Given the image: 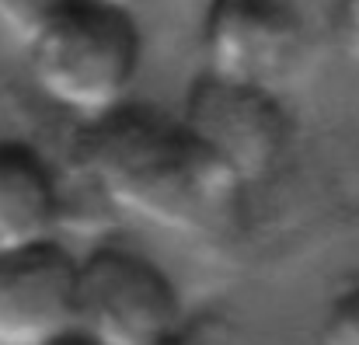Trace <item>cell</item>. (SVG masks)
I'll use <instances>...</instances> for the list:
<instances>
[{"label": "cell", "instance_id": "4", "mask_svg": "<svg viewBox=\"0 0 359 345\" xmlns=\"http://www.w3.org/2000/svg\"><path fill=\"white\" fill-rule=\"evenodd\" d=\"M203 56L210 77L279 95L307 56L304 14L293 0H210Z\"/></svg>", "mask_w": 359, "mask_h": 345}, {"label": "cell", "instance_id": "2", "mask_svg": "<svg viewBox=\"0 0 359 345\" xmlns=\"http://www.w3.org/2000/svg\"><path fill=\"white\" fill-rule=\"evenodd\" d=\"M25 56L39 95L88 126L129 102L143 39L126 7L70 0Z\"/></svg>", "mask_w": 359, "mask_h": 345}, {"label": "cell", "instance_id": "3", "mask_svg": "<svg viewBox=\"0 0 359 345\" xmlns=\"http://www.w3.org/2000/svg\"><path fill=\"white\" fill-rule=\"evenodd\" d=\"M77 335L95 345H168L182 335V297L150 258L98 248L81 258Z\"/></svg>", "mask_w": 359, "mask_h": 345}, {"label": "cell", "instance_id": "5", "mask_svg": "<svg viewBox=\"0 0 359 345\" xmlns=\"http://www.w3.org/2000/svg\"><path fill=\"white\" fill-rule=\"evenodd\" d=\"M178 119L227 168L241 189L262 182L283 161L293 133L279 95L227 84L210 74L192 81Z\"/></svg>", "mask_w": 359, "mask_h": 345}, {"label": "cell", "instance_id": "11", "mask_svg": "<svg viewBox=\"0 0 359 345\" xmlns=\"http://www.w3.org/2000/svg\"><path fill=\"white\" fill-rule=\"evenodd\" d=\"M53 345H95V342H91V339H84V335H77V332H70V335L56 339Z\"/></svg>", "mask_w": 359, "mask_h": 345}, {"label": "cell", "instance_id": "10", "mask_svg": "<svg viewBox=\"0 0 359 345\" xmlns=\"http://www.w3.org/2000/svg\"><path fill=\"white\" fill-rule=\"evenodd\" d=\"M339 18H342L349 42L359 49V0H339Z\"/></svg>", "mask_w": 359, "mask_h": 345}, {"label": "cell", "instance_id": "13", "mask_svg": "<svg viewBox=\"0 0 359 345\" xmlns=\"http://www.w3.org/2000/svg\"><path fill=\"white\" fill-rule=\"evenodd\" d=\"M168 345H185V339H182V335H178V339H175V342H168Z\"/></svg>", "mask_w": 359, "mask_h": 345}, {"label": "cell", "instance_id": "7", "mask_svg": "<svg viewBox=\"0 0 359 345\" xmlns=\"http://www.w3.org/2000/svg\"><path fill=\"white\" fill-rule=\"evenodd\" d=\"M63 185L56 168L25 140H0V251L56 241Z\"/></svg>", "mask_w": 359, "mask_h": 345}, {"label": "cell", "instance_id": "8", "mask_svg": "<svg viewBox=\"0 0 359 345\" xmlns=\"http://www.w3.org/2000/svg\"><path fill=\"white\" fill-rule=\"evenodd\" d=\"M67 4L70 0H0V39L28 53Z\"/></svg>", "mask_w": 359, "mask_h": 345}, {"label": "cell", "instance_id": "6", "mask_svg": "<svg viewBox=\"0 0 359 345\" xmlns=\"http://www.w3.org/2000/svg\"><path fill=\"white\" fill-rule=\"evenodd\" d=\"M81 258L60 241L0 251V345H53L77 332Z\"/></svg>", "mask_w": 359, "mask_h": 345}, {"label": "cell", "instance_id": "12", "mask_svg": "<svg viewBox=\"0 0 359 345\" xmlns=\"http://www.w3.org/2000/svg\"><path fill=\"white\" fill-rule=\"evenodd\" d=\"M102 4H112V7H126V11H129L136 0H102Z\"/></svg>", "mask_w": 359, "mask_h": 345}, {"label": "cell", "instance_id": "9", "mask_svg": "<svg viewBox=\"0 0 359 345\" xmlns=\"http://www.w3.org/2000/svg\"><path fill=\"white\" fill-rule=\"evenodd\" d=\"M321 345H359V283L332 300L321 325Z\"/></svg>", "mask_w": 359, "mask_h": 345}, {"label": "cell", "instance_id": "1", "mask_svg": "<svg viewBox=\"0 0 359 345\" xmlns=\"http://www.w3.org/2000/svg\"><path fill=\"white\" fill-rule=\"evenodd\" d=\"M84 182L122 217L171 234L217 227L241 185L178 115L126 102L88 122L74 150Z\"/></svg>", "mask_w": 359, "mask_h": 345}]
</instances>
